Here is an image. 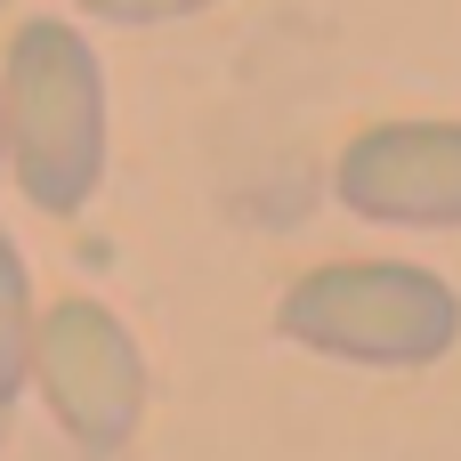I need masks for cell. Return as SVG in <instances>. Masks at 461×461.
<instances>
[{
	"mask_svg": "<svg viewBox=\"0 0 461 461\" xmlns=\"http://www.w3.org/2000/svg\"><path fill=\"white\" fill-rule=\"evenodd\" d=\"M8 178L32 211L73 219L105 178V65L65 16H24L0 57Z\"/></svg>",
	"mask_w": 461,
	"mask_h": 461,
	"instance_id": "obj_1",
	"label": "cell"
},
{
	"mask_svg": "<svg viewBox=\"0 0 461 461\" xmlns=\"http://www.w3.org/2000/svg\"><path fill=\"white\" fill-rule=\"evenodd\" d=\"M276 332L292 348L332 357V365L421 373V365L454 357L461 292L438 267H413V259H324V267L284 284Z\"/></svg>",
	"mask_w": 461,
	"mask_h": 461,
	"instance_id": "obj_2",
	"label": "cell"
},
{
	"mask_svg": "<svg viewBox=\"0 0 461 461\" xmlns=\"http://www.w3.org/2000/svg\"><path fill=\"white\" fill-rule=\"evenodd\" d=\"M32 381H41L57 429L89 461L122 454L146 421V397H154L146 348L105 300H57L32 316Z\"/></svg>",
	"mask_w": 461,
	"mask_h": 461,
	"instance_id": "obj_3",
	"label": "cell"
},
{
	"mask_svg": "<svg viewBox=\"0 0 461 461\" xmlns=\"http://www.w3.org/2000/svg\"><path fill=\"white\" fill-rule=\"evenodd\" d=\"M340 211L373 227H461V122H373L332 162Z\"/></svg>",
	"mask_w": 461,
	"mask_h": 461,
	"instance_id": "obj_4",
	"label": "cell"
},
{
	"mask_svg": "<svg viewBox=\"0 0 461 461\" xmlns=\"http://www.w3.org/2000/svg\"><path fill=\"white\" fill-rule=\"evenodd\" d=\"M32 276H24V251L0 235V405L24 397L32 381Z\"/></svg>",
	"mask_w": 461,
	"mask_h": 461,
	"instance_id": "obj_5",
	"label": "cell"
},
{
	"mask_svg": "<svg viewBox=\"0 0 461 461\" xmlns=\"http://www.w3.org/2000/svg\"><path fill=\"white\" fill-rule=\"evenodd\" d=\"M73 8L97 24H178V16H203L219 0H73Z\"/></svg>",
	"mask_w": 461,
	"mask_h": 461,
	"instance_id": "obj_6",
	"label": "cell"
},
{
	"mask_svg": "<svg viewBox=\"0 0 461 461\" xmlns=\"http://www.w3.org/2000/svg\"><path fill=\"white\" fill-rule=\"evenodd\" d=\"M0 178H8V138H0Z\"/></svg>",
	"mask_w": 461,
	"mask_h": 461,
	"instance_id": "obj_7",
	"label": "cell"
},
{
	"mask_svg": "<svg viewBox=\"0 0 461 461\" xmlns=\"http://www.w3.org/2000/svg\"><path fill=\"white\" fill-rule=\"evenodd\" d=\"M0 446H8V405H0Z\"/></svg>",
	"mask_w": 461,
	"mask_h": 461,
	"instance_id": "obj_8",
	"label": "cell"
}]
</instances>
